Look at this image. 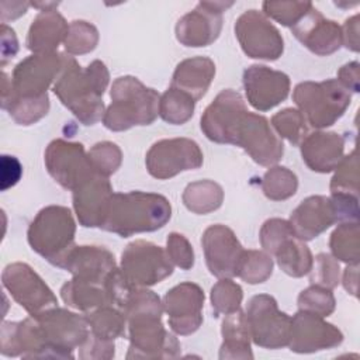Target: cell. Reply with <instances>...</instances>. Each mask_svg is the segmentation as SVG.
<instances>
[{
  "label": "cell",
  "mask_w": 360,
  "mask_h": 360,
  "mask_svg": "<svg viewBox=\"0 0 360 360\" xmlns=\"http://www.w3.org/2000/svg\"><path fill=\"white\" fill-rule=\"evenodd\" d=\"M163 304L150 290L138 287L129 295L122 312L129 332L127 359H174L180 343L162 325Z\"/></svg>",
  "instance_id": "6da1fadb"
},
{
  "label": "cell",
  "mask_w": 360,
  "mask_h": 360,
  "mask_svg": "<svg viewBox=\"0 0 360 360\" xmlns=\"http://www.w3.org/2000/svg\"><path fill=\"white\" fill-rule=\"evenodd\" d=\"M110 73L101 60L82 68L73 56L65 55V65L53 84L62 104L84 125H94L104 115L103 93Z\"/></svg>",
  "instance_id": "7a4b0ae2"
},
{
  "label": "cell",
  "mask_w": 360,
  "mask_h": 360,
  "mask_svg": "<svg viewBox=\"0 0 360 360\" xmlns=\"http://www.w3.org/2000/svg\"><path fill=\"white\" fill-rule=\"evenodd\" d=\"M172 207L166 197L155 193H114L101 229L128 238L139 232H152L166 225Z\"/></svg>",
  "instance_id": "3957f363"
},
{
  "label": "cell",
  "mask_w": 360,
  "mask_h": 360,
  "mask_svg": "<svg viewBox=\"0 0 360 360\" xmlns=\"http://www.w3.org/2000/svg\"><path fill=\"white\" fill-rule=\"evenodd\" d=\"M111 104L104 111L103 124L110 131H127L135 125H149L159 114V94L132 76L114 80Z\"/></svg>",
  "instance_id": "277c9868"
},
{
  "label": "cell",
  "mask_w": 360,
  "mask_h": 360,
  "mask_svg": "<svg viewBox=\"0 0 360 360\" xmlns=\"http://www.w3.org/2000/svg\"><path fill=\"white\" fill-rule=\"evenodd\" d=\"M76 224L68 207L48 205L30 224L27 236L32 250L51 264L60 267L68 252L75 246Z\"/></svg>",
  "instance_id": "5b68a950"
},
{
  "label": "cell",
  "mask_w": 360,
  "mask_h": 360,
  "mask_svg": "<svg viewBox=\"0 0 360 360\" xmlns=\"http://www.w3.org/2000/svg\"><path fill=\"white\" fill-rule=\"evenodd\" d=\"M292 100L307 122L315 128L333 125L350 105V91L338 79L298 83Z\"/></svg>",
  "instance_id": "8992f818"
},
{
  "label": "cell",
  "mask_w": 360,
  "mask_h": 360,
  "mask_svg": "<svg viewBox=\"0 0 360 360\" xmlns=\"http://www.w3.org/2000/svg\"><path fill=\"white\" fill-rule=\"evenodd\" d=\"M34 318L45 345L44 357L73 359V349L83 346L90 336L86 316L65 308L53 307Z\"/></svg>",
  "instance_id": "52a82bcc"
},
{
  "label": "cell",
  "mask_w": 360,
  "mask_h": 360,
  "mask_svg": "<svg viewBox=\"0 0 360 360\" xmlns=\"http://www.w3.org/2000/svg\"><path fill=\"white\" fill-rule=\"evenodd\" d=\"M65 65V53H34L21 60L13 70L11 80L3 73L1 98L41 97L58 79Z\"/></svg>",
  "instance_id": "ba28073f"
},
{
  "label": "cell",
  "mask_w": 360,
  "mask_h": 360,
  "mask_svg": "<svg viewBox=\"0 0 360 360\" xmlns=\"http://www.w3.org/2000/svg\"><path fill=\"white\" fill-rule=\"evenodd\" d=\"M245 316L255 345L273 350L288 345L291 318L278 309L277 301L271 295L252 297Z\"/></svg>",
  "instance_id": "9c48e42d"
},
{
  "label": "cell",
  "mask_w": 360,
  "mask_h": 360,
  "mask_svg": "<svg viewBox=\"0 0 360 360\" xmlns=\"http://www.w3.org/2000/svg\"><path fill=\"white\" fill-rule=\"evenodd\" d=\"M121 271L134 287H149L173 273L167 252L148 240L127 245L121 255Z\"/></svg>",
  "instance_id": "30bf717a"
},
{
  "label": "cell",
  "mask_w": 360,
  "mask_h": 360,
  "mask_svg": "<svg viewBox=\"0 0 360 360\" xmlns=\"http://www.w3.org/2000/svg\"><path fill=\"white\" fill-rule=\"evenodd\" d=\"M145 163L152 177L166 180L198 169L202 165V152L198 143L188 138L160 139L149 148Z\"/></svg>",
  "instance_id": "8fae6325"
},
{
  "label": "cell",
  "mask_w": 360,
  "mask_h": 360,
  "mask_svg": "<svg viewBox=\"0 0 360 360\" xmlns=\"http://www.w3.org/2000/svg\"><path fill=\"white\" fill-rule=\"evenodd\" d=\"M3 287L31 316L58 307V300L45 281L27 264L11 263L1 274Z\"/></svg>",
  "instance_id": "7c38bea8"
},
{
  "label": "cell",
  "mask_w": 360,
  "mask_h": 360,
  "mask_svg": "<svg viewBox=\"0 0 360 360\" xmlns=\"http://www.w3.org/2000/svg\"><path fill=\"white\" fill-rule=\"evenodd\" d=\"M235 35L242 51L253 59L276 60L284 51L281 34L257 10H248L239 15L235 22Z\"/></svg>",
  "instance_id": "4fadbf2b"
},
{
  "label": "cell",
  "mask_w": 360,
  "mask_h": 360,
  "mask_svg": "<svg viewBox=\"0 0 360 360\" xmlns=\"http://www.w3.org/2000/svg\"><path fill=\"white\" fill-rule=\"evenodd\" d=\"M233 145L240 146L262 166L276 165L284 153L281 138L273 131L269 120L246 111L236 128Z\"/></svg>",
  "instance_id": "5bb4252c"
},
{
  "label": "cell",
  "mask_w": 360,
  "mask_h": 360,
  "mask_svg": "<svg viewBox=\"0 0 360 360\" xmlns=\"http://www.w3.org/2000/svg\"><path fill=\"white\" fill-rule=\"evenodd\" d=\"M45 166L52 179L63 188L75 190L96 172L80 142L52 141L45 150Z\"/></svg>",
  "instance_id": "9a60e30c"
},
{
  "label": "cell",
  "mask_w": 360,
  "mask_h": 360,
  "mask_svg": "<svg viewBox=\"0 0 360 360\" xmlns=\"http://www.w3.org/2000/svg\"><path fill=\"white\" fill-rule=\"evenodd\" d=\"M232 1H200L195 8L176 24V38L184 46H207L212 44L222 28V11Z\"/></svg>",
  "instance_id": "2e32d148"
},
{
  "label": "cell",
  "mask_w": 360,
  "mask_h": 360,
  "mask_svg": "<svg viewBox=\"0 0 360 360\" xmlns=\"http://www.w3.org/2000/svg\"><path fill=\"white\" fill-rule=\"evenodd\" d=\"M201 245L207 267L212 276L218 278L238 276L245 249L231 228L221 224L208 226L202 233Z\"/></svg>",
  "instance_id": "e0dca14e"
},
{
  "label": "cell",
  "mask_w": 360,
  "mask_h": 360,
  "mask_svg": "<svg viewBox=\"0 0 360 360\" xmlns=\"http://www.w3.org/2000/svg\"><path fill=\"white\" fill-rule=\"evenodd\" d=\"M242 96L232 90H222L201 115V131L210 141L232 143L240 118L246 112Z\"/></svg>",
  "instance_id": "ac0fdd59"
},
{
  "label": "cell",
  "mask_w": 360,
  "mask_h": 360,
  "mask_svg": "<svg viewBox=\"0 0 360 360\" xmlns=\"http://www.w3.org/2000/svg\"><path fill=\"white\" fill-rule=\"evenodd\" d=\"M202 307L204 291L190 281L174 285L163 298L169 326L177 335H191L201 326Z\"/></svg>",
  "instance_id": "d6986e66"
},
{
  "label": "cell",
  "mask_w": 360,
  "mask_h": 360,
  "mask_svg": "<svg viewBox=\"0 0 360 360\" xmlns=\"http://www.w3.org/2000/svg\"><path fill=\"white\" fill-rule=\"evenodd\" d=\"M343 342V333L322 316L298 311L291 318L288 347L295 353H314L332 349Z\"/></svg>",
  "instance_id": "ffe728a7"
},
{
  "label": "cell",
  "mask_w": 360,
  "mask_h": 360,
  "mask_svg": "<svg viewBox=\"0 0 360 360\" xmlns=\"http://www.w3.org/2000/svg\"><path fill=\"white\" fill-rule=\"evenodd\" d=\"M243 87L253 108L269 111L287 98L290 77L264 65H252L243 72Z\"/></svg>",
  "instance_id": "44dd1931"
},
{
  "label": "cell",
  "mask_w": 360,
  "mask_h": 360,
  "mask_svg": "<svg viewBox=\"0 0 360 360\" xmlns=\"http://www.w3.org/2000/svg\"><path fill=\"white\" fill-rule=\"evenodd\" d=\"M112 194L108 177L98 173L91 174L80 183L73 190V208L80 225L86 228H100Z\"/></svg>",
  "instance_id": "7402d4cb"
},
{
  "label": "cell",
  "mask_w": 360,
  "mask_h": 360,
  "mask_svg": "<svg viewBox=\"0 0 360 360\" xmlns=\"http://www.w3.org/2000/svg\"><path fill=\"white\" fill-rule=\"evenodd\" d=\"M294 37L311 52L326 56L342 46V27L325 18L314 6L291 27Z\"/></svg>",
  "instance_id": "603a6c76"
},
{
  "label": "cell",
  "mask_w": 360,
  "mask_h": 360,
  "mask_svg": "<svg viewBox=\"0 0 360 360\" xmlns=\"http://www.w3.org/2000/svg\"><path fill=\"white\" fill-rule=\"evenodd\" d=\"M339 221L332 197L311 195L291 212L290 225L301 240H311Z\"/></svg>",
  "instance_id": "cb8c5ba5"
},
{
  "label": "cell",
  "mask_w": 360,
  "mask_h": 360,
  "mask_svg": "<svg viewBox=\"0 0 360 360\" xmlns=\"http://www.w3.org/2000/svg\"><path fill=\"white\" fill-rule=\"evenodd\" d=\"M117 267L114 255L103 246H73L65 256L60 269L72 273L73 277L105 284L108 274Z\"/></svg>",
  "instance_id": "d4e9b609"
},
{
  "label": "cell",
  "mask_w": 360,
  "mask_h": 360,
  "mask_svg": "<svg viewBox=\"0 0 360 360\" xmlns=\"http://www.w3.org/2000/svg\"><path fill=\"white\" fill-rule=\"evenodd\" d=\"M345 139L336 132L316 131L301 142V155L307 166L318 173H329L343 159Z\"/></svg>",
  "instance_id": "484cf974"
},
{
  "label": "cell",
  "mask_w": 360,
  "mask_h": 360,
  "mask_svg": "<svg viewBox=\"0 0 360 360\" xmlns=\"http://www.w3.org/2000/svg\"><path fill=\"white\" fill-rule=\"evenodd\" d=\"M68 30L69 24L55 8L44 10L30 27L27 48L34 53H52L65 41Z\"/></svg>",
  "instance_id": "4316f807"
},
{
  "label": "cell",
  "mask_w": 360,
  "mask_h": 360,
  "mask_svg": "<svg viewBox=\"0 0 360 360\" xmlns=\"http://www.w3.org/2000/svg\"><path fill=\"white\" fill-rule=\"evenodd\" d=\"M214 76L215 65L210 58H188L177 65L170 87L181 90L198 101L207 93Z\"/></svg>",
  "instance_id": "83f0119b"
},
{
  "label": "cell",
  "mask_w": 360,
  "mask_h": 360,
  "mask_svg": "<svg viewBox=\"0 0 360 360\" xmlns=\"http://www.w3.org/2000/svg\"><path fill=\"white\" fill-rule=\"evenodd\" d=\"M221 332L224 342L219 350V359H253L249 326L245 312L240 308L225 315Z\"/></svg>",
  "instance_id": "f1b7e54d"
},
{
  "label": "cell",
  "mask_w": 360,
  "mask_h": 360,
  "mask_svg": "<svg viewBox=\"0 0 360 360\" xmlns=\"http://www.w3.org/2000/svg\"><path fill=\"white\" fill-rule=\"evenodd\" d=\"M60 297L68 307L84 312L104 305H111L105 284L86 281L76 277L62 285Z\"/></svg>",
  "instance_id": "f546056e"
},
{
  "label": "cell",
  "mask_w": 360,
  "mask_h": 360,
  "mask_svg": "<svg viewBox=\"0 0 360 360\" xmlns=\"http://www.w3.org/2000/svg\"><path fill=\"white\" fill-rule=\"evenodd\" d=\"M280 269L291 277H302L312 269L311 250L295 235L285 238L273 252Z\"/></svg>",
  "instance_id": "4dcf8cb0"
},
{
  "label": "cell",
  "mask_w": 360,
  "mask_h": 360,
  "mask_svg": "<svg viewBox=\"0 0 360 360\" xmlns=\"http://www.w3.org/2000/svg\"><path fill=\"white\" fill-rule=\"evenodd\" d=\"M224 201L222 187L212 180L190 183L183 193V202L194 214H208L221 207Z\"/></svg>",
  "instance_id": "1f68e13d"
},
{
  "label": "cell",
  "mask_w": 360,
  "mask_h": 360,
  "mask_svg": "<svg viewBox=\"0 0 360 360\" xmlns=\"http://www.w3.org/2000/svg\"><path fill=\"white\" fill-rule=\"evenodd\" d=\"M90 326V333L103 340H112L125 335L127 318L122 311L112 308V305H104L96 308L86 315Z\"/></svg>",
  "instance_id": "d6a6232c"
},
{
  "label": "cell",
  "mask_w": 360,
  "mask_h": 360,
  "mask_svg": "<svg viewBox=\"0 0 360 360\" xmlns=\"http://www.w3.org/2000/svg\"><path fill=\"white\" fill-rule=\"evenodd\" d=\"M329 248L335 259L347 264H359L360 259V229L359 221L342 222L330 235Z\"/></svg>",
  "instance_id": "836d02e7"
},
{
  "label": "cell",
  "mask_w": 360,
  "mask_h": 360,
  "mask_svg": "<svg viewBox=\"0 0 360 360\" xmlns=\"http://www.w3.org/2000/svg\"><path fill=\"white\" fill-rule=\"evenodd\" d=\"M1 107L20 125H31L46 115L49 110V97H7L1 98Z\"/></svg>",
  "instance_id": "e575fe53"
},
{
  "label": "cell",
  "mask_w": 360,
  "mask_h": 360,
  "mask_svg": "<svg viewBox=\"0 0 360 360\" xmlns=\"http://www.w3.org/2000/svg\"><path fill=\"white\" fill-rule=\"evenodd\" d=\"M195 107V100L187 93L169 87L159 100V115L163 121L181 125L193 117Z\"/></svg>",
  "instance_id": "d590c367"
},
{
  "label": "cell",
  "mask_w": 360,
  "mask_h": 360,
  "mask_svg": "<svg viewBox=\"0 0 360 360\" xmlns=\"http://www.w3.org/2000/svg\"><path fill=\"white\" fill-rule=\"evenodd\" d=\"M298 187L297 176L283 166L270 167L262 179L264 195L273 201H283L295 194Z\"/></svg>",
  "instance_id": "8d00e7d4"
},
{
  "label": "cell",
  "mask_w": 360,
  "mask_h": 360,
  "mask_svg": "<svg viewBox=\"0 0 360 360\" xmlns=\"http://www.w3.org/2000/svg\"><path fill=\"white\" fill-rule=\"evenodd\" d=\"M336 173L330 180V193L340 195H359V159L353 149L347 156H343L336 166Z\"/></svg>",
  "instance_id": "74e56055"
},
{
  "label": "cell",
  "mask_w": 360,
  "mask_h": 360,
  "mask_svg": "<svg viewBox=\"0 0 360 360\" xmlns=\"http://www.w3.org/2000/svg\"><path fill=\"white\" fill-rule=\"evenodd\" d=\"M276 132L292 145H301L307 136V120L297 108H284L271 117Z\"/></svg>",
  "instance_id": "f35d334b"
},
{
  "label": "cell",
  "mask_w": 360,
  "mask_h": 360,
  "mask_svg": "<svg viewBox=\"0 0 360 360\" xmlns=\"http://www.w3.org/2000/svg\"><path fill=\"white\" fill-rule=\"evenodd\" d=\"M273 273V260L267 252L260 250H245L239 269L238 277L249 284H259L266 281Z\"/></svg>",
  "instance_id": "ab89813d"
},
{
  "label": "cell",
  "mask_w": 360,
  "mask_h": 360,
  "mask_svg": "<svg viewBox=\"0 0 360 360\" xmlns=\"http://www.w3.org/2000/svg\"><path fill=\"white\" fill-rule=\"evenodd\" d=\"M98 42L97 28L83 20H76L69 24L66 38L63 41L65 49L70 55H83L91 52Z\"/></svg>",
  "instance_id": "60d3db41"
},
{
  "label": "cell",
  "mask_w": 360,
  "mask_h": 360,
  "mask_svg": "<svg viewBox=\"0 0 360 360\" xmlns=\"http://www.w3.org/2000/svg\"><path fill=\"white\" fill-rule=\"evenodd\" d=\"M243 292L239 284L233 283L231 278H221L211 288V304L215 316L221 314H231L240 308Z\"/></svg>",
  "instance_id": "b9f144b4"
},
{
  "label": "cell",
  "mask_w": 360,
  "mask_h": 360,
  "mask_svg": "<svg viewBox=\"0 0 360 360\" xmlns=\"http://www.w3.org/2000/svg\"><path fill=\"white\" fill-rule=\"evenodd\" d=\"M87 156L93 170L104 177H108L110 174L115 173L121 166L122 160L121 149L115 143L108 141H103L93 145Z\"/></svg>",
  "instance_id": "7bdbcfd3"
},
{
  "label": "cell",
  "mask_w": 360,
  "mask_h": 360,
  "mask_svg": "<svg viewBox=\"0 0 360 360\" xmlns=\"http://www.w3.org/2000/svg\"><path fill=\"white\" fill-rule=\"evenodd\" d=\"M335 297L332 291L326 287L315 285L305 288L298 295V308L301 311H307L322 318L330 315L335 309Z\"/></svg>",
  "instance_id": "ee69618b"
},
{
  "label": "cell",
  "mask_w": 360,
  "mask_h": 360,
  "mask_svg": "<svg viewBox=\"0 0 360 360\" xmlns=\"http://www.w3.org/2000/svg\"><path fill=\"white\" fill-rule=\"evenodd\" d=\"M264 15L276 20L281 25L292 27L312 7L309 1H264L262 4Z\"/></svg>",
  "instance_id": "f6af8a7d"
},
{
  "label": "cell",
  "mask_w": 360,
  "mask_h": 360,
  "mask_svg": "<svg viewBox=\"0 0 360 360\" xmlns=\"http://www.w3.org/2000/svg\"><path fill=\"white\" fill-rule=\"evenodd\" d=\"M311 271V283L315 285L332 290L339 283V263L326 253H319L315 257Z\"/></svg>",
  "instance_id": "bcb514c9"
},
{
  "label": "cell",
  "mask_w": 360,
  "mask_h": 360,
  "mask_svg": "<svg viewBox=\"0 0 360 360\" xmlns=\"http://www.w3.org/2000/svg\"><path fill=\"white\" fill-rule=\"evenodd\" d=\"M291 235L295 233L288 221L271 218L267 219L260 229V245L269 255H273L276 248Z\"/></svg>",
  "instance_id": "7dc6e473"
},
{
  "label": "cell",
  "mask_w": 360,
  "mask_h": 360,
  "mask_svg": "<svg viewBox=\"0 0 360 360\" xmlns=\"http://www.w3.org/2000/svg\"><path fill=\"white\" fill-rule=\"evenodd\" d=\"M166 245H167V248H166L167 256L173 264L179 266L183 270H188L194 266L193 246L190 245V242L187 240V238L184 235L172 232L167 236Z\"/></svg>",
  "instance_id": "c3c4849f"
},
{
  "label": "cell",
  "mask_w": 360,
  "mask_h": 360,
  "mask_svg": "<svg viewBox=\"0 0 360 360\" xmlns=\"http://www.w3.org/2000/svg\"><path fill=\"white\" fill-rule=\"evenodd\" d=\"M80 359H111L114 357V342L103 340L90 333L83 346L79 347Z\"/></svg>",
  "instance_id": "681fc988"
},
{
  "label": "cell",
  "mask_w": 360,
  "mask_h": 360,
  "mask_svg": "<svg viewBox=\"0 0 360 360\" xmlns=\"http://www.w3.org/2000/svg\"><path fill=\"white\" fill-rule=\"evenodd\" d=\"M1 191L15 186L22 176V166L15 156L3 155L1 156Z\"/></svg>",
  "instance_id": "f907efd6"
},
{
  "label": "cell",
  "mask_w": 360,
  "mask_h": 360,
  "mask_svg": "<svg viewBox=\"0 0 360 360\" xmlns=\"http://www.w3.org/2000/svg\"><path fill=\"white\" fill-rule=\"evenodd\" d=\"M359 62H350L343 65L339 72H338V80L342 83V86L346 90H350L353 93H359V77H360V72H359Z\"/></svg>",
  "instance_id": "816d5d0a"
},
{
  "label": "cell",
  "mask_w": 360,
  "mask_h": 360,
  "mask_svg": "<svg viewBox=\"0 0 360 360\" xmlns=\"http://www.w3.org/2000/svg\"><path fill=\"white\" fill-rule=\"evenodd\" d=\"M342 45L359 52V14L347 18L342 28Z\"/></svg>",
  "instance_id": "f5cc1de1"
},
{
  "label": "cell",
  "mask_w": 360,
  "mask_h": 360,
  "mask_svg": "<svg viewBox=\"0 0 360 360\" xmlns=\"http://www.w3.org/2000/svg\"><path fill=\"white\" fill-rule=\"evenodd\" d=\"M17 51L18 42L14 30L7 24H1V66H4L8 59L14 58Z\"/></svg>",
  "instance_id": "db71d44e"
},
{
  "label": "cell",
  "mask_w": 360,
  "mask_h": 360,
  "mask_svg": "<svg viewBox=\"0 0 360 360\" xmlns=\"http://www.w3.org/2000/svg\"><path fill=\"white\" fill-rule=\"evenodd\" d=\"M31 3H21V1H3L0 6H1V21L3 24H6L7 20H14L20 15H22L28 6Z\"/></svg>",
  "instance_id": "11a10c76"
},
{
  "label": "cell",
  "mask_w": 360,
  "mask_h": 360,
  "mask_svg": "<svg viewBox=\"0 0 360 360\" xmlns=\"http://www.w3.org/2000/svg\"><path fill=\"white\" fill-rule=\"evenodd\" d=\"M359 264H349L343 274V287L352 295H357V277H359Z\"/></svg>",
  "instance_id": "9f6ffc18"
}]
</instances>
